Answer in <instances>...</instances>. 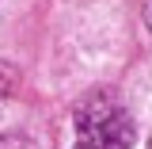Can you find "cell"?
<instances>
[{"instance_id":"1","label":"cell","mask_w":152,"mask_h":149,"mask_svg":"<svg viewBox=\"0 0 152 149\" xmlns=\"http://www.w3.org/2000/svg\"><path fill=\"white\" fill-rule=\"evenodd\" d=\"M76 145L72 149H129L133 119L110 92H91L72 115Z\"/></svg>"},{"instance_id":"2","label":"cell","mask_w":152,"mask_h":149,"mask_svg":"<svg viewBox=\"0 0 152 149\" xmlns=\"http://www.w3.org/2000/svg\"><path fill=\"white\" fill-rule=\"evenodd\" d=\"M15 69H12V65H8V61H0V99H4V96L12 92V88H15Z\"/></svg>"},{"instance_id":"3","label":"cell","mask_w":152,"mask_h":149,"mask_svg":"<svg viewBox=\"0 0 152 149\" xmlns=\"http://www.w3.org/2000/svg\"><path fill=\"white\" fill-rule=\"evenodd\" d=\"M0 149H34V142L23 134H0Z\"/></svg>"},{"instance_id":"4","label":"cell","mask_w":152,"mask_h":149,"mask_svg":"<svg viewBox=\"0 0 152 149\" xmlns=\"http://www.w3.org/2000/svg\"><path fill=\"white\" fill-rule=\"evenodd\" d=\"M145 23H148V31H152V0H145Z\"/></svg>"},{"instance_id":"5","label":"cell","mask_w":152,"mask_h":149,"mask_svg":"<svg viewBox=\"0 0 152 149\" xmlns=\"http://www.w3.org/2000/svg\"><path fill=\"white\" fill-rule=\"evenodd\" d=\"M148 149H152V138H148Z\"/></svg>"}]
</instances>
